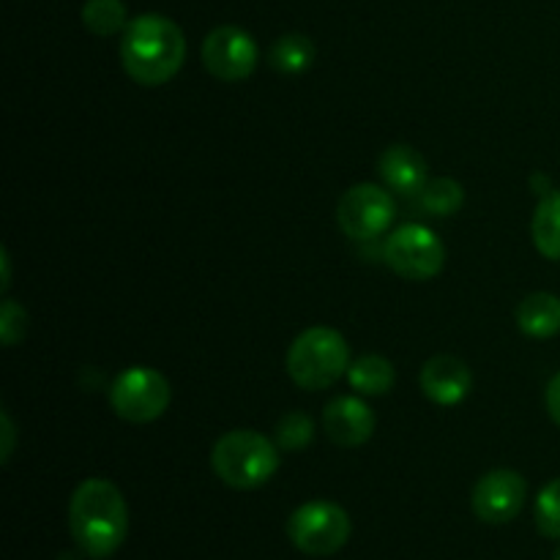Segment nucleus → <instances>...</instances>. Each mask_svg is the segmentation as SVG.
Instances as JSON below:
<instances>
[{"label":"nucleus","instance_id":"nucleus-12","mask_svg":"<svg viewBox=\"0 0 560 560\" xmlns=\"http://www.w3.org/2000/svg\"><path fill=\"white\" fill-rule=\"evenodd\" d=\"M470 386H474L470 370L454 355H435L421 370V388L432 402L443 408L463 402L470 394Z\"/></svg>","mask_w":560,"mask_h":560},{"label":"nucleus","instance_id":"nucleus-24","mask_svg":"<svg viewBox=\"0 0 560 560\" xmlns=\"http://www.w3.org/2000/svg\"><path fill=\"white\" fill-rule=\"evenodd\" d=\"M3 435H5L3 463H9V457H11V441H14V430H11V419H9V413H3Z\"/></svg>","mask_w":560,"mask_h":560},{"label":"nucleus","instance_id":"nucleus-25","mask_svg":"<svg viewBox=\"0 0 560 560\" xmlns=\"http://www.w3.org/2000/svg\"><path fill=\"white\" fill-rule=\"evenodd\" d=\"M552 560H560V550L556 552V556H552Z\"/></svg>","mask_w":560,"mask_h":560},{"label":"nucleus","instance_id":"nucleus-23","mask_svg":"<svg viewBox=\"0 0 560 560\" xmlns=\"http://www.w3.org/2000/svg\"><path fill=\"white\" fill-rule=\"evenodd\" d=\"M547 410H550L552 421L560 427V372L550 381L547 386Z\"/></svg>","mask_w":560,"mask_h":560},{"label":"nucleus","instance_id":"nucleus-18","mask_svg":"<svg viewBox=\"0 0 560 560\" xmlns=\"http://www.w3.org/2000/svg\"><path fill=\"white\" fill-rule=\"evenodd\" d=\"M82 22L96 36H113V33L126 31V25H129L124 0H85Z\"/></svg>","mask_w":560,"mask_h":560},{"label":"nucleus","instance_id":"nucleus-4","mask_svg":"<svg viewBox=\"0 0 560 560\" xmlns=\"http://www.w3.org/2000/svg\"><path fill=\"white\" fill-rule=\"evenodd\" d=\"M350 370V348L334 328L315 326L295 337L288 350V372L295 386L323 392Z\"/></svg>","mask_w":560,"mask_h":560},{"label":"nucleus","instance_id":"nucleus-9","mask_svg":"<svg viewBox=\"0 0 560 560\" xmlns=\"http://www.w3.org/2000/svg\"><path fill=\"white\" fill-rule=\"evenodd\" d=\"M257 44L246 31L235 25L213 27L202 42V63L217 80L241 82L255 71Z\"/></svg>","mask_w":560,"mask_h":560},{"label":"nucleus","instance_id":"nucleus-6","mask_svg":"<svg viewBox=\"0 0 560 560\" xmlns=\"http://www.w3.org/2000/svg\"><path fill=\"white\" fill-rule=\"evenodd\" d=\"M170 383L162 372L151 366H131L115 377L109 388V405L115 413L131 424H148L156 421L170 408Z\"/></svg>","mask_w":560,"mask_h":560},{"label":"nucleus","instance_id":"nucleus-20","mask_svg":"<svg viewBox=\"0 0 560 560\" xmlns=\"http://www.w3.org/2000/svg\"><path fill=\"white\" fill-rule=\"evenodd\" d=\"M312 438H315V424H312L310 416L299 413V410L288 413L277 424V441L288 452H299V448L310 446Z\"/></svg>","mask_w":560,"mask_h":560},{"label":"nucleus","instance_id":"nucleus-15","mask_svg":"<svg viewBox=\"0 0 560 560\" xmlns=\"http://www.w3.org/2000/svg\"><path fill=\"white\" fill-rule=\"evenodd\" d=\"M348 381L359 394L383 397V394L392 392L394 381H397V372H394L392 361L383 359V355H364V359L350 364Z\"/></svg>","mask_w":560,"mask_h":560},{"label":"nucleus","instance_id":"nucleus-1","mask_svg":"<svg viewBox=\"0 0 560 560\" xmlns=\"http://www.w3.org/2000/svg\"><path fill=\"white\" fill-rule=\"evenodd\" d=\"M69 528L77 547L91 558H107L129 534V509L107 479H85L69 503Z\"/></svg>","mask_w":560,"mask_h":560},{"label":"nucleus","instance_id":"nucleus-16","mask_svg":"<svg viewBox=\"0 0 560 560\" xmlns=\"http://www.w3.org/2000/svg\"><path fill=\"white\" fill-rule=\"evenodd\" d=\"M534 244L547 260H560V191L541 197L534 213Z\"/></svg>","mask_w":560,"mask_h":560},{"label":"nucleus","instance_id":"nucleus-2","mask_svg":"<svg viewBox=\"0 0 560 560\" xmlns=\"http://www.w3.org/2000/svg\"><path fill=\"white\" fill-rule=\"evenodd\" d=\"M126 74L140 85H164L186 60L184 31L162 14H140L126 25L120 42Z\"/></svg>","mask_w":560,"mask_h":560},{"label":"nucleus","instance_id":"nucleus-19","mask_svg":"<svg viewBox=\"0 0 560 560\" xmlns=\"http://www.w3.org/2000/svg\"><path fill=\"white\" fill-rule=\"evenodd\" d=\"M419 202L430 217H452V213H457L463 208L465 191L454 178H438L424 186V191L419 195Z\"/></svg>","mask_w":560,"mask_h":560},{"label":"nucleus","instance_id":"nucleus-22","mask_svg":"<svg viewBox=\"0 0 560 560\" xmlns=\"http://www.w3.org/2000/svg\"><path fill=\"white\" fill-rule=\"evenodd\" d=\"M25 310L16 301L5 299L3 312H0V339H3L5 348H11V345L25 337Z\"/></svg>","mask_w":560,"mask_h":560},{"label":"nucleus","instance_id":"nucleus-8","mask_svg":"<svg viewBox=\"0 0 560 560\" xmlns=\"http://www.w3.org/2000/svg\"><path fill=\"white\" fill-rule=\"evenodd\" d=\"M397 217L392 195L375 184H359L348 189L339 200L337 219L348 238L372 241L386 233Z\"/></svg>","mask_w":560,"mask_h":560},{"label":"nucleus","instance_id":"nucleus-3","mask_svg":"<svg viewBox=\"0 0 560 560\" xmlns=\"http://www.w3.org/2000/svg\"><path fill=\"white\" fill-rule=\"evenodd\" d=\"M211 468L233 490H257L279 470V452L255 430H233L217 441Z\"/></svg>","mask_w":560,"mask_h":560},{"label":"nucleus","instance_id":"nucleus-14","mask_svg":"<svg viewBox=\"0 0 560 560\" xmlns=\"http://www.w3.org/2000/svg\"><path fill=\"white\" fill-rule=\"evenodd\" d=\"M520 331L534 339H550L560 331V299L552 293H534L517 306Z\"/></svg>","mask_w":560,"mask_h":560},{"label":"nucleus","instance_id":"nucleus-17","mask_svg":"<svg viewBox=\"0 0 560 560\" xmlns=\"http://www.w3.org/2000/svg\"><path fill=\"white\" fill-rule=\"evenodd\" d=\"M268 60L282 74H301L315 63V44L304 33H288L273 44Z\"/></svg>","mask_w":560,"mask_h":560},{"label":"nucleus","instance_id":"nucleus-21","mask_svg":"<svg viewBox=\"0 0 560 560\" xmlns=\"http://www.w3.org/2000/svg\"><path fill=\"white\" fill-rule=\"evenodd\" d=\"M536 525L547 539H560V479L550 481L536 498Z\"/></svg>","mask_w":560,"mask_h":560},{"label":"nucleus","instance_id":"nucleus-10","mask_svg":"<svg viewBox=\"0 0 560 560\" xmlns=\"http://www.w3.org/2000/svg\"><path fill=\"white\" fill-rule=\"evenodd\" d=\"M528 485L517 470H492L481 476L474 487V512L481 523L503 525L512 523L525 506Z\"/></svg>","mask_w":560,"mask_h":560},{"label":"nucleus","instance_id":"nucleus-5","mask_svg":"<svg viewBox=\"0 0 560 560\" xmlns=\"http://www.w3.org/2000/svg\"><path fill=\"white\" fill-rule=\"evenodd\" d=\"M350 514L339 503L310 501L288 520V536L306 556H334L350 539Z\"/></svg>","mask_w":560,"mask_h":560},{"label":"nucleus","instance_id":"nucleus-7","mask_svg":"<svg viewBox=\"0 0 560 560\" xmlns=\"http://www.w3.org/2000/svg\"><path fill=\"white\" fill-rule=\"evenodd\" d=\"M383 257L394 273L410 282H427V279L438 277L446 262V249L443 241L432 233L424 224H405V228L394 230L388 235L386 246H383Z\"/></svg>","mask_w":560,"mask_h":560},{"label":"nucleus","instance_id":"nucleus-11","mask_svg":"<svg viewBox=\"0 0 560 560\" xmlns=\"http://www.w3.org/2000/svg\"><path fill=\"white\" fill-rule=\"evenodd\" d=\"M323 427H326V435L337 446L353 448L372 438V432H375V413L359 397H337L323 410Z\"/></svg>","mask_w":560,"mask_h":560},{"label":"nucleus","instance_id":"nucleus-13","mask_svg":"<svg viewBox=\"0 0 560 560\" xmlns=\"http://www.w3.org/2000/svg\"><path fill=\"white\" fill-rule=\"evenodd\" d=\"M381 178L397 195L419 197L427 186V162L416 148L392 145L381 156Z\"/></svg>","mask_w":560,"mask_h":560}]
</instances>
